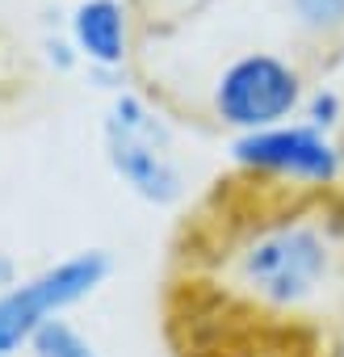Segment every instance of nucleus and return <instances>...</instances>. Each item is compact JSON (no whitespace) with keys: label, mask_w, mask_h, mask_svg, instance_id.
I'll return each mask as SVG.
<instances>
[{"label":"nucleus","mask_w":344,"mask_h":357,"mask_svg":"<svg viewBox=\"0 0 344 357\" xmlns=\"http://www.w3.org/2000/svg\"><path fill=\"white\" fill-rule=\"evenodd\" d=\"M240 278L265 303H302L327 278V244L306 223H281L248 244L240 257Z\"/></svg>","instance_id":"1"},{"label":"nucleus","mask_w":344,"mask_h":357,"mask_svg":"<svg viewBox=\"0 0 344 357\" xmlns=\"http://www.w3.org/2000/svg\"><path fill=\"white\" fill-rule=\"evenodd\" d=\"M105 273H109L105 252H80V257L38 273L34 282L0 294V357H9L22 340H34V332L47 324L51 311L97 290V282Z\"/></svg>","instance_id":"2"},{"label":"nucleus","mask_w":344,"mask_h":357,"mask_svg":"<svg viewBox=\"0 0 344 357\" xmlns=\"http://www.w3.org/2000/svg\"><path fill=\"white\" fill-rule=\"evenodd\" d=\"M105 139H109V160L126 181L151 198V202H172L181 190V176L168 160V139L155 126V118L147 114V105L139 97H122L105 122Z\"/></svg>","instance_id":"3"},{"label":"nucleus","mask_w":344,"mask_h":357,"mask_svg":"<svg viewBox=\"0 0 344 357\" xmlns=\"http://www.w3.org/2000/svg\"><path fill=\"white\" fill-rule=\"evenodd\" d=\"M214 105L227 122L244 126L248 135L273 130V122L298 105V76L290 63L273 55H244L223 72Z\"/></svg>","instance_id":"4"},{"label":"nucleus","mask_w":344,"mask_h":357,"mask_svg":"<svg viewBox=\"0 0 344 357\" xmlns=\"http://www.w3.org/2000/svg\"><path fill=\"white\" fill-rule=\"evenodd\" d=\"M235 160L256 164V168H273V172H290L298 181H331L340 168L336 147L311 126L252 130L235 143Z\"/></svg>","instance_id":"5"},{"label":"nucleus","mask_w":344,"mask_h":357,"mask_svg":"<svg viewBox=\"0 0 344 357\" xmlns=\"http://www.w3.org/2000/svg\"><path fill=\"white\" fill-rule=\"evenodd\" d=\"M76 43L97 63H122L126 55V26L118 0H88L76 9Z\"/></svg>","instance_id":"6"},{"label":"nucleus","mask_w":344,"mask_h":357,"mask_svg":"<svg viewBox=\"0 0 344 357\" xmlns=\"http://www.w3.org/2000/svg\"><path fill=\"white\" fill-rule=\"evenodd\" d=\"M30 344H34V357H97L93 344L63 319H47Z\"/></svg>","instance_id":"7"},{"label":"nucleus","mask_w":344,"mask_h":357,"mask_svg":"<svg viewBox=\"0 0 344 357\" xmlns=\"http://www.w3.org/2000/svg\"><path fill=\"white\" fill-rule=\"evenodd\" d=\"M290 5L302 17V26H315V30L344 26V0H290Z\"/></svg>","instance_id":"8"},{"label":"nucleus","mask_w":344,"mask_h":357,"mask_svg":"<svg viewBox=\"0 0 344 357\" xmlns=\"http://www.w3.org/2000/svg\"><path fill=\"white\" fill-rule=\"evenodd\" d=\"M336 114H340L336 93H319V97L311 101V122H315V126H331V122H336Z\"/></svg>","instance_id":"9"},{"label":"nucleus","mask_w":344,"mask_h":357,"mask_svg":"<svg viewBox=\"0 0 344 357\" xmlns=\"http://www.w3.org/2000/svg\"><path fill=\"white\" fill-rule=\"evenodd\" d=\"M9 278H13V265H9V261H0V286H9Z\"/></svg>","instance_id":"10"}]
</instances>
